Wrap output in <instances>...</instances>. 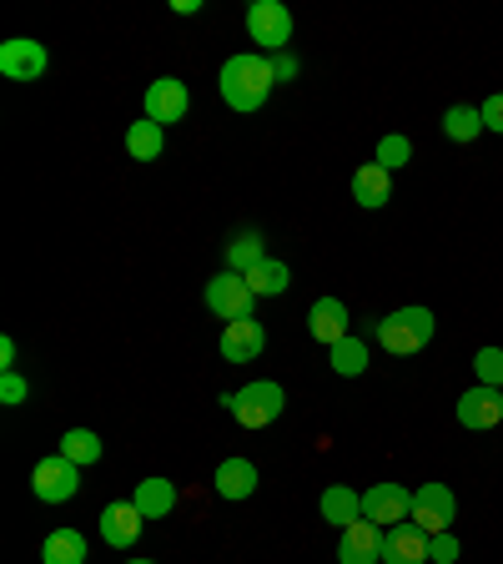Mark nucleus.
Returning <instances> with one entry per match:
<instances>
[{"instance_id": "obj_1", "label": "nucleus", "mask_w": 503, "mask_h": 564, "mask_svg": "<svg viewBox=\"0 0 503 564\" xmlns=\"http://www.w3.org/2000/svg\"><path fill=\"white\" fill-rule=\"evenodd\" d=\"M272 86H277V71L267 56L242 51V56H232L227 66H222V101H227L232 111H257L272 97Z\"/></svg>"}, {"instance_id": "obj_2", "label": "nucleus", "mask_w": 503, "mask_h": 564, "mask_svg": "<svg viewBox=\"0 0 503 564\" xmlns=\"http://www.w3.org/2000/svg\"><path fill=\"white\" fill-rule=\"evenodd\" d=\"M372 333H378V343H383L393 358H413V353H423L433 343V333H438V318H433L428 308H398V312H388V318L372 328Z\"/></svg>"}, {"instance_id": "obj_3", "label": "nucleus", "mask_w": 503, "mask_h": 564, "mask_svg": "<svg viewBox=\"0 0 503 564\" xmlns=\"http://www.w3.org/2000/svg\"><path fill=\"white\" fill-rule=\"evenodd\" d=\"M222 403H227V413L242 423V429H267V423L282 419V409H288V394H282V384H272V378H257V384L227 394Z\"/></svg>"}, {"instance_id": "obj_4", "label": "nucleus", "mask_w": 503, "mask_h": 564, "mask_svg": "<svg viewBox=\"0 0 503 564\" xmlns=\"http://www.w3.org/2000/svg\"><path fill=\"white\" fill-rule=\"evenodd\" d=\"M76 489H81V464H71L66 454H51L31 468V494L41 505H66L76 499Z\"/></svg>"}, {"instance_id": "obj_5", "label": "nucleus", "mask_w": 503, "mask_h": 564, "mask_svg": "<svg viewBox=\"0 0 503 564\" xmlns=\"http://www.w3.org/2000/svg\"><path fill=\"white\" fill-rule=\"evenodd\" d=\"M247 36L257 41L262 51H272V56H282L292 41V11L282 5V0H252L247 11Z\"/></svg>"}, {"instance_id": "obj_6", "label": "nucleus", "mask_w": 503, "mask_h": 564, "mask_svg": "<svg viewBox=\"0 0 503 564\" xmlns=\"http://www.w3.org/2000/svg\"><path fill=\"white\" fill-rule=\"evenodd\" d=\"M252 302H257V292L247 288V277L242 273H216L212 283H206V308H212L222 323L252 318Z\"/></svg>"}, {"instance_id": "obj_7", "label": "nucleus", "mask_w": 503, "mask_h": 564, "mask_svg": "<svg viewBox=\"0 0 503 564\" xmlns=\"http://www.w3.org/2000/svg\"><path fill=\"white\" fill-rule=\"evenodd\" d=\"M458 515V499L448 484H423V489H413V524L423 529V534H444L448 524H454Z\"/></svg>"}, {"instance_id": "obj_8", "label": "nucleus", "mask_w": 503, "mask_h": 564, "mask_svg": "<svg viewBox=\"0 0 503 564\" xmlns=\"http://www.w3.org/2000/svg\"><path fill=\"white\" fill-rule=\"evenodd\" d=\"M362 519H372L378 529H393V524H407L413 519V494L403 484H372L362 494Z\"/></svg>"}, {"instance_id": "obj_9", "label": "nucleus", "mask_w": 503, "mask_h": 564, "mask_svg": "<svg viewBox=\"0 0 503 564\" xmlns=\"http://www.w3.org/2000/svg\"><path fill=\"white\" fill-rule=\"evenodd\" d=\"M187 111H192V91H187V81L161 76V81L146 86V121L171 126V121H187Z\"/></svg>"}, {"instance_id": "obj_10", "label": "nucleus", "mask_w": 503, "mask_h": 564, "mask_svg": "<svg viewBox=\"0 0 503 564\" xmlns=\"http://www.w3.org/2000/svg\"><path fill=\"white\" fill-rule=\"evenodd\" d=\"M46 46L31 36H11L5 46H0V76L5 81H41V71H46Z\"/></svg>"}, {"instance_id": "obj_11", "label": "nucleus", "mask_w": 503, "mask_h": 564, "mask_svg": "<svg viewBox=\"0 0 503 564\" xmlns=\"http://www.w3.org/2000/svg\"><path fill=\"white\" fill-rule=\"evenodd\" d=\"M458 423H463V429H473V433L499 429V423H503V388L473 384L463 398H458Z\"/></svg>"}, {"instance_id": "obj_12", "label": "nucleus", "mask_w": 503, "mask_h": 564, "mask_svg": "<svg viewBox=\"0 0 503 564\" xmlns=\"http://www.w3.org/2000/svg\"><path fill=\"white\" fill-rule=\"evenodd\" d=\"M337 564H383V529L372 519H353L337 540Z\"/></svg>"}, {"instance_id": "obj_13", "label": "nucleus", "mask_w": 503, "mask_h": 564, "mask_svg": "<svg viewBox=\"0 0 503 564\" xmlns=\"http://www.w3.org/2000/svg\"><path fill=\"white\" fill-rule=\"evenodd\" d=\"M142 509L132 505V499H111L107 509H101V540L111 544V550H132L136 534H142Z\"/></svg>"}, {"instance_id": "obj_14", "label": "nucleus", "mask_w": 503, "mask_h": 564, "mask_svg": "<svg viewBox=\"0 0 503 564\" xmlns=\"http://www.w3.org/2000/svg\"><path fill=\"white\" fill-rule=\"evenodd\" d=\"M308 333H312V343H343V338L353 333V318H348V308H343V298H317L308 308Z\"/></svg>"}, {"instance_id": "obj_15", "label": "nucleus", "mask_w": 503, "mask_h": 564, "mask_svg": "<svg viewBox=\"0 0 503 564\" xmlns=\"http://www.w3.org/2000/svg\"><path fill=\"white\" fill-rule=\"evenodd\" d=\"M267 349V328L257 323V318H237V323H227V333H222V358L227 363H257Z\"/></svg>"}, {"instance_id": "obj_16", "label": "nucleus", "mask_w": 503, "mask_h": 564, "mask_svg": "<svg viewBox=\"0 0 503 564\" xmlns=\"http://www.w3.org/2000/svg\"><path fill=\"white\" fill-rule=\"evenodd\" d=\"M383 564H428V534L413 519L383 529Z\"/></svg>"}, {"instance_id": "obj_17", "label": "nucleus", "mask_w": 503, "mask_h": 564, "mask_svg": "<svg viewBox=\"0 0 503 564\" xmlns=\"http://www.w3.org/2000/svg\"><path fill=\"white\" fill-rule=\"evenodd\" d=\"M353 202H362L372 212V207H388L393 202V172L383 167V162H368V167L353 172Z\"/></svg>"}, {"instance_id": "obj_18", "label": "nucleus", "mask_w": 503, "mask_h": 564, "mask_svg": "<svg viewBox=\"0 0 503 564\" xmlns=\"http://www.w3.org/2000/svg\"><path fill=\"white\" fill-rule=\"evenodd\" d=\"M212 484L222 499H252V494H257V464H247V458H222Z\"/></svg>"}, {"instance_id": "obj_19", "label": "nucleus", "mask_w": 503, "mask_h": 564, "mask_svg": "<svg viewBox=\"0 0 503 564\" xmlns=\"http://www.w3.org/2000/svg\"><path fill=\"white\" fill-rule=\"evenodd\" d=\"M132 505L142 509V519H167L171 509H177V484L171 479H142L136 484V494H132Z\"/></svg>"}, {"instance_id": "obj_20", "label": "nucleus", "mask_w": 503, "mask_h": 564, "mask_svg": "<svg viewBox=\"0 0 503 564\" xmlns=\"http://www.w3.org/2000/svg\"><path fill=\"white\" fill-rule=\"evenodd\" d=\"M41 564H86V534L81 529H51L41 544Z\"/></svg>"}, {"instance_id": "obj_21", "label": "nucleus", "mask_w": 503, "mask_h": 564, "mask_svg": "<svg viewBox=\"0 0 503 564\" xmlns=\"http://www.w3.org/2000/svg\"><path fill=\"white\" fill-rule=\"evenodd\" d=\"M323 519L337 529H348L353 519H362V494L353 489V484H333V489H323Z\"/></svg>"}, {"instance_id": "obj_22", "label": "nucleus", "mask_w": 503, "mask_h": 564, "mask_svg": "<svg viewBox=\"0 0 503 564\" xmlns=\"http://www.w3.org/2000/svg\"><path fill=\"white\" fill-rule=\"evenodd\" d=\"M247 288L257 292V298H282V292L292 288L288 263H277V257H262V263L247 273Z\"/></svg>"}, {"instance_id": "obj_23", "label": "nucleus", "mask_w": 503, "mask_h": 564, "mask_svg": "<svg viewBox=\"0 0 503 564\" xmlns=\"http://www.w3.org/2000/svg\"><path fill=\"white\" fill-rule=\"evenodd\" d=\"M262 237H257V232H237V237H232L227 242V273H242V277H247L252 273V267H257V263H262Z\"/></svg>"}, {"instance_id": "obj_24", "label": "nucleus", "mask_w": 503, "mask_h": 564, "mask_svg": "<svg viewBox=\"0 0 503 564\" xmlns=\"http://www.w3.org/2000/svg\"><path fill=\"white\" fill-rule=\"evenodd\" d=\"M333 373H343V378H358V373H368V343L362 338H343V343H333Z\"/></svg>"}, {"instance_id": "obj_25", "label": "nucleus", "mask_w": 503, "mask_h": 564, "mask_svg": "<svg viewBox=\"0 0 503 564\" xmlns=\"http://www.w3.org/2000/svg\"><path fill=\"white\" fill-rule=\"evenodd\" d=\"M126 152H132L136 162H156V156H161V126H156V121H132Z\"/></svg>"}, {"instance_id": "obj_26", "label": "nucleus", "mask_w": 503, "mask_h": 564, "mask_svg": "<svg viewBox=\"0 0 503 564\" xmlns=\"http://www.w3.org/2000/svg\"><path fill=\"white\" fill-rule=\"evenodd\" d=\"M60 454L71 458V464H97L101 458V439L91 429H66V439H60Z\"/></svg>"}, {"instance_id": "obj_27", "label": "nucleus", "mask_w": 503, "mask_h": 564, "mask_svg": "<svg viewBox=\"0 0 503 564\" xmlns=\"http://www.w3.org/2000/svg\"><path fill=\"white\" fill-rule=\"evenodd\" d=\"M483 132V117L473 107H448L444 111V136L448 142H473Z\"/></svg>"}, {"instance_id": "obj_28", "label": "nucleus", "mask_w": 503, "mask_h": 564, "mask_svg": "<svg viewBox=\"0 0 503 564\" xmlns=\"http://www.w3.org/2000/svg\"><path fill=\"white\" fill-rule=\"evenodd\" d=\"M407 156H413V142H407V136H383V142H378V162H383L388 172H398V167H407Z\"/></svg>"}, {"instance_id": "obj_29", "label": "nucleus", "mask_w": 503, "mask_h": 564, "mask_svg": "<svg viewBox=\"0 0 503 564\" xmlns=\"http://www.w3.org/2000/svg\"><path fill=\"white\" fill-rule=\"evenodd\" d=\"M473 368H479V384L503 388V349H479V358H473Z\"/></svg>"}, {"instance_id": "obj_30", "label": "nucleus", "mask_w": 503, "mask_h": 564, "mask_svg": "<svg viewBox=\"0 0 503 564\" xmlns=\"http://www.w3.org/2000/svg\"><path fill=\"white\" fill-rule=\"evenodd\" d=\"M428 560H433V564H454V560H458V540L448 534V529L428 540Z\"/></svg>"}, {"instance_id": "obj_31", "label": "nucleus", "mask_w": 503, "mask_h": 564, "mask_svg": "<svg viewBox=\"0 0 503 564\" xmlns=\"http://www.w3.org/2000/svg\"><path fill=\"white\" fill-rule=\"evenodd\" d=\"M25 394H31V388H25V378L21 373H5V378H0V403H25Z\"/></svg>"}, {"instance_id": "obj_32", "label": "nucleus", "mask_w": 503, "mask_h": 564, "mask_svg": "<svg viewBox=\"0 0 503 564\" xmlns=\"http://www.w3.org/2000/svg\"><path fill=\"white\" fill-rule=\"evenodd\" d=\"M479 117H483V132H503V91H493V97L483 101Z\"/></svg>"}, {"instance_id": "obj_33", "label": "nucleus", "mask_w": 503, "mask_h": 564, "mask_svg": "<svg viewBox=\"0 0 503 564\" xmlns=\"http://www.w3.org/2000/svg\"><path fill=\"white\" fill-rule=\"evenodd\" d=\"M272 71H277V81H292V76H298V60H292V56H272Z\"/></svg>"}, {"instance_id": "obj_34", "label": "nucleus", "mask_w": 503, "mask_h": 564, "mask_svg": "<svg viewBox=\"0 0 503 564\" xmlns=\"http://www.w3.org/2000/svg\"><path fill=\"white\" fill-rule=\"evenodd\" d=\"M0 363H5V373H15V343H11V338L0 343Z\"/></svg>"}, {"instance_id": "obj_35", "label": "nucleus", "mask_w": 503, "mask_h": 564, "mask_svg": "<svg viewBox=\"0 0 503 564\" xmlns=\"http://www.w3.org/2000/svg\"><path fill=\"white\" fill-rule=\"evenodd\" d=\"M126 564H156V560H126Z\"/></svg>"}]
</instances>
